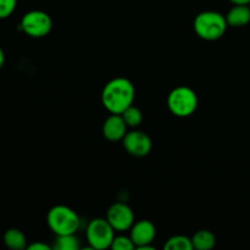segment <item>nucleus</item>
I'll return each instance as SVG.
<instances>
[{
  "instance_id": "39448f33",
  "label": "nucleus",
  "mask_w": 250,
  "mask_h": 250,
  "mask_svg": "<svg viewBox=\"0 0 250 250\" xmlns=\"http://www.w3.org/2000/svg\"><path fill=\"white\" fill-rule=\"evenodd\" d=\"M85 237H87L90 248L103 250L111 247L115 238V229L106 219L98 217V219H93L88 224Z\"/></svg>"
},
{
  "instance_id": "0eeeda50",
  "label": "nucleus",
  "mask_w": 250,
  "mask_h": 250,
  "mask_svg": "<svg viewBox=\"0 0 250 250\" xmlns=\"http://www.w3.org/2000/svg\"><path fill=\"white\" fill-rule=\"evenodd\" d=\"M106 220L116 232L131 229L134 224V214L125 203H115L106 211Z\"/></svg>"
},
{
  "instance_id": "9d476101",
  "label": "nucleus",
  "mask_w": 250,
  "mask_h": 250,
  "mask_svg": "<svg viewBox=\"0 0 250 250\" xmlns=\"http://www.w3.org/2000/svg\"><path fill=\"white\" fill-rule=\"evenodd\" d=\"M127 124L121 114H111L103 124V136L110 142H119L127 133Z\"/></svg>"
},
{
  "instance_id": "20e7f679",
  "label": "nucleus",
  "mask_w": 250,
  "mask_h": 250,
  "mask_svg": "<svg viewBox=\"0 0 250 250\" xmlns=\"http://www.w3.org/2000/svg\"><path fill=\"white\" fill-rule=\"evenodd\" d=\"M167 106L171 114L177 117L192 116L198 107V95L192 88L176 87L167 97Z\"/></svg>"
},
{
  "instance_id": "4be33fe9",
  "label": "nucleus",
  "mask_w": 250,
  "mask_h": 250,
  "mask_svg": "<svg viewBox=\"0 0 250 250\" xmlns=\"http://www.w3.org/2000/svg\"><path fill=\"white\" fill-rule=\"evenodd\" d=\"M249 6H250V4H249Z\"/></svg>"
},
{
  "instance_id": "ddd939ff",
  "label": "nucleus",
  "mask_w": 250,
  "mask_h": 250,
  "mask_svg": "<svg viewBox=\"0 0 250 250\" xmlns=\"http://www.w3.org/2000/svg\"><path fill=\"white\" fill-rule=\"evenodd\" d=\"M193 249L197 250H210L216 244V237L212 232L208 229H199L192 237Z\"/></svg>"
},
{
  "instance_id": "f257e3e1",
  "label": "nucleus",
  "mask_w": 250,
  "mask_h": 250,
  "mask_svg": "<svg viewBox=\"0 0 250 250\" xmlns=\"http://www.w3.org/2000/svg\"><path fill=\"white\" fill-rule=\"evenodd\" d=\"M136 88L126 77H116L105 84L102 92L103 106L110 114H122L127 107L133 105Z\"/></svg>"
},
{
  "instance_id": "f8f14e48",
  "label": "nucleus",
  "mask_w": 250,
  "mask_h": 250,
  "mask_svg": "<svg viewBox=\"0 0 250 250\" xmlns=\"http://www.w3.org/2000/svg\"><path fill=\"white\" fill-rule=\"evenodd\" d=\"M4 244L11 250L27 249V238L19 229H9L2 237Z\"/></svg>"
},
{
  "instance_id": "dca6fc26",
  "label": "nucleus",
  "mask_w": 250,
  "mask_h": 250,
  "mask_svg": "<svg viewBox=\"0 0 250 250\" xmlns=\"http://www.w3.org/2000/svg\"><path fill=\"white\" fill-rule=\"evenodd\" d=\"M121 116L124 117L125 122H126L128 127H138L139 125L142 124V121H143V114H142L141 110L137 106H134V105H131L129 107H127V109L122 112Z\"/></svg>"
},
{
  "instance_id": "9b49d317",
  "label": "nucleus",
  "mask_w": 250,
  "mask_h": 250,
  "mask_svg": "<svg viewBox=\"0 0 250 250\" xmlns=\"http://www.w3.org/2000/svg\"><path fill=\"white\" fill-rule=\"evenodd\" d=\"M226 20L229 26L244 27L250 22V6L249 5H234L229 11L227 12Z\"/></svg>"
},
{
  "instance_id": "7ed1b4c3",
  "label": "nucleus",
  "mask_w": 250,
  "mask_h": 250,
  "mask_svg": "<svg viewBox=\"0 0 250 250\" xmlns=\"http://www.w3.org/2000/svg\"><path fill=\"white\" fill-rule=\"evenodd\" d=\"M46 224L55 236L76 234L81 225L80 216L66 205H55L46 215Z\"/></svg>"
},
{
  "instance_id": "2eb2a0df",
  "label": "nucleus",
  "mask_w": 250,
  "mask_h": 250,
  "mask_svg": "<svg viewBox=\"0 0 250 250\" xmlns=\"http://www.w3.org/2000/svg\"><path fill=\"white\" fill-rule=\"evenodd\" d=\"M53 248L56 250H78L81 248V244L75 234H63L56 236Z\"/></svg>"
},
{
  "instance_id": "f3484780",
  "label": "nucleus",
  "mask_w": 250,
  "mask_h": 250,
  "mask_svg": "<svg viewBox=\"0 0 250 250\" xmlns=\"http://www.w3.org/2000/svg\"><path fill=\"white\" fill-rule=\"evenodd\" d=\"M111 249L114 250H132L136 248L133 241L131 239V237L127 236H115L114 241H112Z\"/></svg>"
},
{
  "instance_id": "4468645a",
  "label": "nucleus",
  "mask_w": 250,
  "mask_h": 250,
  "mask_svg": "<svg viewBox=\"0 0 250 250\" xmlns=\"http://www.w3.org/2000/svg\"><path fill=\"white\" fill-rule=\"evenodd\" d=\"M164 249L166 250H192V238H188L187 236H182V234H177V236H172L166 241L164 244Z\"/></svg>"
},
{
  "instance_id": "412c9836",
  "label": "nucleus",
  "mask_w": 250,
  "mask_h": 250,
  "mask_svg": "<svg viewBox=\"0 0 250 250\" xmlns=\"http://www.w3.org/2000/svg\"><path fill=\"white\" fill-rule=\"evenodd\" d=\"M233 5H249L250 0H229Z\"/></svg>"
},
{
  "instance_id": "6e6552de",
  "label": "nucleus",
  "mask_w": 250,
  "mask_h": 250,
  "mask_svg": "<svg viewBox=\"0 0 250 250\" xmlns=\"http://www.w3.org/2000/svg\"><path fill=\"white\" fill-rule=\"evenodd\" d=\"M129 237L133 241L136 248L139 250H153L154 247L151 243L156 237V227L149 220H141L134 222L131 227Z\"/></svg>"
},
{
  "instance_id": "1a4fd4ad",
  "label": "nucleus",
  "mask_w": 250,
  "mask_h": 250,
  "mask_svg": "<svg viewBox=\"0 0 250 250\" xmlns=\"http://www.w3.org/2000/svg\"><path fill=\"white\" fill-rule=\"evenodd\" d=\"M124 148L127 153L136 158H143L146 156L151 150V139L146 132L142 131H131L127 132L126 136L122 139Z\"/></svg>"
},
{
  "instance_id": "a211bd4d",
  "label": "nucleus",
  "mask_w": 250,
  "mask_h": 250,
  "mask_svg": "<svg viewBox=\"0 0 250 250\" xmlns=\"http://www.w3.org/2000/svg\"><path fill=\"white\" fill-rule=\"evenodd\" d=\"M17 0H0V20L11 16L16 10Z\"/></svg>"
},
{
  "instance_id": "f03ea898",
  "label": "nucleus",
  "mask_w": 250,
  "mask_h": 250,
  "mask_svg": "<svg viewBox=\"0 0 250 250\" xmlns=\"http://www.w3.org/2000/svg\"><path fill=\"white\" fill-rule=\"evenodd\" d=\"M226 16L217 11H203L195 16L193 28L197 36L204 41L212 42L222 38L227 31Z\"/></svg>"
},
{
  "instance_id": "6ab92c4d",
  "label": "nucleus",
  "mask_w": 250,
  "mask_h": 250,
  "mask_svg": "<svg viewBox=\"0 0 250 250\" xmlns=\"http://www.w3.org/2000/svg\"><path fill=\"white\" fill-rule=\"evenodd\" d=\"M28 250H50L51 247L48 246L46 243H43V242H34V243L29 244L27 247Z\"/></svg>"
},
{
  "instance_id": "aec40b11",
  "label": "nucleus",
  "mask_w": 250,
  "mask_h": 250,
  "mask_svg": "<svg viewBox=\"0 0 250 250\" xmlns=\"http://www.w3.org/2000/svg\"><path fill=\"white\" fill-rule=\"evenodd\" d=\"M4 65H5V53L4 50H2L1 46H0V70L4 67Z\"/></svg>"
},
{
  "instance_id": "423d86ee",
  "label": "nucleus",
  "mask_w": 250,
  "mask_h": 250,
  "mask_svg": "<svg viewBox=\"0 0 250 250\" xmlns=\"http://www.w3.org/2000/svg\"><path fill=\"white\" fill-rule=\"evenodd\" d=\"M20 27L32 38H43L50 33L53 28V20L45 11L31 10L22 16Z\"/></svg>"
}]
</instances>
